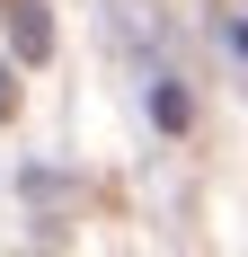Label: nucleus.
Masks as SVG:
<instances>
[{
	"instance_id": "f257e3e1",
	"label": "nucleus",
	"mask_w": 248,
	"mask_h": 257,
	"mask_svg": "<svg viewBox=\"0 0 248 257\" xmlns=\"http://www.w3.org/2000/svg\"><path fill=\"white\" fill-rule=\"evenodd\" d=\"M9 27H18V53H27V62H45V53H53V27H45V9H36V0H18V9H9Z\"/></svg>"
},
{
	"instance_id": "f03ea898",
	"label": "nucleus",
	"mask_w": 248,
	"mask_h": 257,
	"mask_svg": "<svg viewBox=\"0 0 248 257\" xmlns=\"http://www.w3.org/2000/svg\"><path fill=\"white\" fill-rule=\"evenodd\" d=\"M151 115H160V124L177 133V124H186V89H160V98H151Z\"/></svg>"
},
{
	"instance_id": "7ed1b4c3",
	"label": "nucleus",
	"mask_w": 248,
	"mask_h": 257,
	"mask_svg": "<svg viewBox=\"0 0 248 257\" xmlns=\"http://www.w3.org/2000/svg\"><path fill=\"white\" fill-rule=\"evenodd\" d=\"M9 106H18V71L0 62V115H9Z\"/></svg>"
},
{
	"instance_id": "20e7f679",
	"label": "nucleus",
	"mask_w": 248,
	"mask_h": 257,
	"mask_svg": "<svg viewBox=\"0 0 248 257\" xmlns=\"http://www.w3.org/2000/svg\"><path fill=\"white\" fill-rule=\"evenodd\" d=\"M9 9H18V0H0V18H9Z\"/></svg>"
}]
</instances>
